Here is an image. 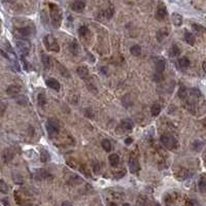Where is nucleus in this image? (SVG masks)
<instances>
[{"label":"nucleus","instance_id":"14","mask_svg":"<svg viewBox=\"0 0 206 206\" xmlns=\"http://www.w3.org/2000/svg\"><path fill=\"white\" fill-rule=\"evenodd\" d=\"M76 73L79 74L80 79H86V77L89 75V70H88V68L85 66H79V67H77Z\"/></svg>","mask_w":206,"mask_h":206},{"label":"nucleus","instance_id":"18","mask_svg":"<svg viewBox=\"0 0 206 206\" xmlns=\"http://www.w3.org/2000/svg\"><path fill=\"white\" fill-rule=\"evenodd\" d=\"M36 176H37V180H46L48 177H50V174L48 171H46L43 169H39L36 172Z\"/></svg>","mask_w":206,"mask_h":206},{"label":"nucleus","instance_id":"7","mask_svg":"<svg viewBox=\"0 0 206 206\" xmlns=\"http://www.w3.org/2000/svg\"><path fill=\"white\" fill-rule=\"evenodd\" d=\"M86 8V3L83 0H75L72 2L71 9L75 12H83Z\"/></svg>","mask_w":206,"mask_h":206},{"label":"nucleus","instance_id":"40","mask_svg":"<svg viewBox=\"0 0 206 206\" xmlns=\"http://www.w3.org/2000/svg\"><path fill=\"white\" fill-rule=\"evenodd\" d=\"M146 199L143 196H139L137 199L136 206H146Z\"/></svg>","mask_w":206,"mask_h":206},{"label":"nucleus","instance_id":"47","mask_svg":"<svg viewBox=\"0 0 206 206\" xmlns=\"http://www.w3.org/2000/svg\"><path fill=\"white\" fill-rule=\"evenodd\" d=\"M132 142H133V138L132 137H128V138L125 139V143H126L127 146H129V144H131Z\"/></svg>","mask_w":206,"mask_h":206},{"label":"nucleus","instance_id":"15","mask_svg":"<svg viewBox=\"0 0 206 206\" xmlns=\"http://www.w3.org/2000/svg\"><path fill=\"white\" fill-rule=\"evenodd\" d=\"M13 156H15V154H13V151L12 150H5L4 153L2 155L3 160H4V162H6V163L11 162L13 159Z\"/></svg>","mask_w":206,"mask_h":206},{"label":"nucleus","instance_id":"31","mask_svg":"<svg viewBox=\"0 0 206 206\" xmlns=\"http://www.w3.org/2000/svg\"><path fill=\"white\" fill-rule=\"evenodd\" d=\"M8 185H7V184L4 181V180H0V192L1 193H3V194H7L8 193Z\"/></svg>","mask_w":206,"mask_h":206},{"label":"nucleus","instance_id":"45","mask_svg":"<svg viewBox=\"0 0 206 206\" xmlns=\"http://www.w3.org/2000/svg\"><path fill=\"white\" fill-rule=\"evenodd\" d=\"M85 114H86V117H90V119H93V117H94V114L92 113V109L91 108H87L86 111H85Z\"/></svg>","mask_w":206,"mask_h":206},{"label":"nucleus","instance_id":"23","mask_svg":"<svg viewBox=\"0 0 206 206\" xmlns=\"http://www.w3.org/2000/svg\"><path fill=\"white\" fill-rule=\"evenodd\" d=\"M40 160H41V162H43V163H46V162H49L50 160V156L48 151H46V150L40 151Z\"/></svg>","mask_w":206,"mask_h":206},{"label":"nucleus","instance_id":"30","mask_svg":"<svg viewBox=\"0 0 206 206\" xmlns=\"http://www.w3.org/2000/svg\"><path fill=\"white\" fill-rule=\"evenodd\" d=\"M48 124L50 125V126L56 128V129H60V123L56 117H50L48 121Z\"/></svg>","mask_w":206,"mask_h":206},{"label":"nucleus","instance_id":"33","mask_svg":"<svg viewBox=\"0 0 206 206\" xmlns=\"http://www.w3.org/2000/svg\"><path fill=\"white\" fill-rule=\"evenodd\" d=\"M167 35H168V33L166 30H159V31L157 32V39L159 40V41H162V40H163Z\"/></svg>","mask_w":206,"mask_h":206},{"label":"nucleus","instance_id":"10","mask_svg":"<svg viewBox=\"0 0 206 206\" xmlns=\"http://www.w3.org/2000/svg\"><path fill=\"white\" fill-rule=\"evenodd\" d=\"M21 92V87L18 85H11L7 89H6V94L9 96H17L19 95V93Z\"/></svg>","mask_w":206,"mask_h":206},{"label":"nucleus","instance_id":"36","mask_svg":"<svg viewBox=\"0 0 206 206\" xmlns=\"http://www.w3.org/2000/svg\"><path fill=\"white\" fill-rule=\"evenodd\" d=\"M101 144H102V147L104 148V151H110V150H111V143H110V141H109V140L104 139V140H102V142H101Z\"/></svg>","mask_w":206,"mask_h":206},{"label":"nucleus","instance_id":"51","mask_svg":"<svg viewBox=\"0 0 206 206\" xmlns=\"http://www.w3.org/2000/svg\"><path fill=\"white\" fill-rule=\"evenodd\" d=\"M123 206H131V205H130V204H128V203H124Z\"/></svg>","mask_w":206,"mask_h":206},{"label":"nucleus","instance_id":"49","mask_svg":"<svg viewBox=\"0 0 206 206\" xmlns=\"http://www.w3.org/2000/svg\"><path fill=\"white\" fill-rule=\"evenodd\" d=\"M203 70H204V72L206 73V62L203 63Z\"/></svg>","mask_w":206,"mask_h":206},{"label":"nucleus","instance_id":"1","mask_svg":"<svg viewBox=\"0 0 206 206\" xmlns=\"http://www.w3.org/2000/svg\"><path fill=\"white\" fill-rule=\"evenodd\" d=\"M49 7H50V16L52 25L54 28H59L61 24H62V19H63L62 11L55 3H50Z\"/></svg>","mask_w":206,"mask_h":206},{"label":"nucleus","instance_id":"8","mask_svg":"<svg viewBox=\"0 0 206 206\" xmlns=\"http://www.w3.org/2000/svg\"><path fill=\"white\" fill-rule=\"evenodd\" d=\"M129 169L131 171V173H137V172L140 170V164H139V162H138L137 159H135L133 157L130 158Z\"/></svg>","mask_w":206,"mask_h":206},{"label":"nucleus","instance_id":"38","mask_svg":"<svg viewBox=\"0 0 206 206\" xmlns=\"http://www.w3.org/2000/svg\"><path fill=\"white\" fill-rule=\"evenodd\" d=\"M178 96H180L181 99H185V98H187V96H188V90H187V88L181 87L180 90V92H178Z\"/></svg>","mask_w":206,"mask_h":206},{"label":"nucleus","instance_id":"4","mask_svg":"<svg viewBox=\"0 0 206 206\" xmlns=\"http://www.w3.org/2000/svg\"><path fill=\"white\" fill-rule=\"evenodd\" d=\"M34 33V27L32 25L24 26V27H19L16 29V34L17 36L21 37V38H26V37L30 36Z\"/></svg>","mask_w":206,"mask_h":206},{"label":"nucleus","instance_id":"52","mask_svg":"<svg viewBox=\"0 0 206 206\" xmlns=\"http://www.w3.org/2000/svg\"><path fill=\"white\" fill-rule=\"evenodd\" d=\"M154 206H161V205H160V204H159V203H157V204H155Z\"/></svg>","mask_w":206,"mask_h":206},{"label":"nucleus","instance_id":"17","mask_svg":"<svg viewBox=\"0 0 206 206\" xmlns=\"http://www.w3.org/2000/svg\"><path fill=\"white\" fill-rule=\"evenodd\" d=\"M165 67H166V63L163 59L159 60L156 62V71L157 73H162L165 70Z\"/></svg>","mask_w":206,"mask_h":206},{"label":"nucleus","instance_id":"13","mask_svg":"<svg viewBox=\"0 0 206 206\" xmlns=\"http://www.w3.org/2000/svg\"><path fill=\"white\" fill-rule=\"evenodd\" d=\"M184 40H185V42L189 43L190 46H194L196 41L195 35L193 33H191L190 31H184Z\"/></svg>","mask_w":206,"mask_h":206},{"label":"nucleus","instance_id":"35","mask_svg":"<svg viewBox=\"0 0 206 206\" xmlns=\"http://www.w3.org/2000/svg\"><path fill=\"white\" fill-rule=\"evenodd\" d=\"M189 176H190V173H189V171L185 169H181L180 172L177 175V177L180 178V180H185V178H188Z\"/></svg>","mask_w":206,"mask_h":206},{"label":"nucleus","instance_id":"25","mask_svg":"<svg viewBox=\"0 0 206 206\" xmlns=\"http://www.w3.org/2000/svg\"><path fill=\"white\" fill-rule=\"evenodd\" d=\"M190 60H189L187 57H182L180 60H178V65H180L181 68H188L190 66Z\"/></svg>","mask_w":206,"mask_h":206},{"label":"nucleus","instance_id":"48","mask_svg":"<svg viewBox=\"0 0 206 206\" xmlns=\"http://www.w3.org/2000/svg\"><path fill=\"white\" fill-rule=\"evenodd\" d=\"M61 206H73V205H72L71 202H69V201H64Z\"/></svg>","mask_w":206,"mask_h":206},{"label":"nucleus","instance_id":"29","mask_svg":"<svg viewBox=\"0 0 206 206\" xmlns=\"http://www.w3.org/2000/svg\"><path fill=\"white\" fill-rule=\"evenodd\" d=\"M37 103L40 106H45L46 104V97L43 93L38 94V96H37Z\"/></svg>","mask_w":206,"mask_h":206},{"label":"nucleus","instance_id":"16","mask_svg":"<svg viewBox=\"0 0 206 206\" xmlns=\"http://www.w3.org/2000/svg\"><path fill=\"white\" fill-rule=\"evenodd\" d=\"M172 22L175 26H181L182 24V17L177 12H174L172 13Z\"/></svg>","mask_w":206,"mask_h":206},{"label":"nucleus","instance_id":"46","mask_svg":"<svg viewBox=\"0 0 206 206\" xmlns=\"http://www.w3.org/2000/svg\"><path fill=\"white\" fill-rule=\"evenodd\" d=\"M94 172L95 173H99L100 172V169H101V167H100V165H99V163L98 162H96V164H95V162H94Z\"/></svg>","mask_w":206,"mask_h":206},{"label":"nucleus","instance_id":"11","mask_svg":"<svg viewBox=\"0 0 206 206\" xmlns=\"http://www.w3.org/2000/svg\"><path fill=\"white\" fill-rule=\"evenodd\" d=\"M69 50L72 55H77L80 50V46L79 45V42L76 41L75 39H73L72 41H70L69 43Z\"/></svg>","mask_w":206,"mask_h":206},{"label":"nucleus","instance_id":"42","mask_svg":"<svg viewBox=\"0 0 206 206\" xmlns=\"http://www.w3.org/2000/svg\"><path fill=\"white\" fill-rule=\"evenodd\" d=\"M87 87H88V89H89L93 94H97L98 90H97L96 87H94V85H92V84H89V85H87Z\"/></svg>","mask_w":206,"mask_h":206},{"label":"nucleus","instance_id":"12","mask_svg":"<svg viewBox=\"0 0 206 206\" xmlns=\"http://www.w3.org/2000/svg\"><path fill=\"white\" fill-rule=\"evenodd\" d=\"M46 85H48V87L49 88H50V89H53V90H55V91H59L60 90V83L58 82L57 79H46Z\"/></svg>","mask_w":206,"mask_h":206},{"label":"nucleus","instance_id":"37","mask_svg":"<svg viewBox=\"0 0 206 206\" xmlns=\"http://www.w3.org/2000/svg\"><path fill=\"white\" fill-rule=\"evenodd\" d=\"M17 102H18L20 105L26 106L27 104H28V99H27V97H25V96H20L18 99H17Z\"/></svg>","mask_w":206,"mask_h":206},{"label":"nucleus","instance_id":"44","mask_svg":"<svg viewBox=\"0 0 206 206\" xmlns=\"http://www.w3.org/2000/svg\"><path fill=\"white\" fill-rule=\"evenodd\" d=\"M5 109H6V104L0 101V116H2L5 113Z\"/></svg>","mask_w":206,"mask_h":206},{"label":"nucleus","instance_id":"3","mask_svg":"<svg viewBox=\"0 0 206 206\" xmlns=\"http://www.w3.org/2000/svg\"><path fill=\"white\" fill-rule=\"evenodd\" d=\"M43 42H45V46H46V50H50V52L58 53L60 50L59 43H58V41H57V39L52 34L46 35L45 38H43Z\"/></svg>","mask_w":206,"mask_h":206},{"label":"nucleus","instance_id":"34","mask_svg":"<svg viewBox=\"0 0 206 206\" xmlns=\"http://www.w3.org/2000/svg\"><path fill=\"white\" fill-rule=\"evenodd\" d=\"M198 188H199V190H200V192H202V193H205L206 192V180H204V178H201V180H199Z\"/></svg>","mask_w":206,"mask_h":206},{"label":"nucleus","instance_id":"22","mask_svg":"<svg viewBox=\"0 0 206 206\" xmlns=\"http://www.w3.org/2000/svg\"><path fill=\"white\" fill-rule=\"evenodd\" d=\"M180 54V50L176 45L171 46V48L169 49V56L170 57H177Z\"/></svg>","mask_w":206,"mask_h":206},{"label":"nucleus","instance_id":"6","mask_svg":"<svg viewBox=\"0 0 206 206\" xmlns=\"http://www.w3.org/2000/svg\"><path fill=\"white\" fill-rule=\"evenodd\" d=\"M167 15H168V12H167L166 6H165L164 3L160 2V3L158 4V7H157L156 18L159 20V21H161V20H164L165 18H166Z\"/></svg>","mask_w":206,"mask_h":206},{"label":"nucleus","instance_id":"28","mask_svg":"<svg viewBox=\"0 0 206 206\" xmlns=\"http://www.w3.org/2000/svg\"><path fill=\"white\" fill-rule=\"evenodd\" d=\"M46 131H48V133H49V135L50 137L57 136L58 133H59V129H56V128L50 126L49 124H46Z\"/></svg>","mask_w":206,"mask_h":206},{"label":"nucleus","instance_id":"2","mask_svg":"<svg viewBox=\"0 0 206 206\" xmlns=\"http://www.w3.org/2000/svg\"><path fill=\"white\" fill-rule=\"evenodd\" d=\"M160 140H161L162 144L170 151L175 150V148H176L177 146H178V142H177L176 138H175L174 136H172L171 134H163L161 136Z\"/></svg>","mask_w":206,"mask_h":206},{"label":"nucleus","instance_id":"19","mask_svg":"<svg viewBox=\"0 0 206 206\" xmlns=\"http://www.w3.org/2000/svg\"><path fill=\"white\" fill-rule=\"evenodd\" d=\"M56 64H57V67H58V70H59L60 73L62 74L63 76H65V77H70L69 71L66 69V67H65V66L62 65V64L59 63V62H57Z\"/></svg>","mask_w":206,"mask_h":206},{"label":"nucleus","instance_id":"9","mask_svg":"<svg viewBox=\"0 0 206 206\" xmlns=\"http://www.w3.org/2000/svg\"><path fill=\"white\" fill-rule=\"evenodd\" d=\"M133 126H134L133 121L130 120V119H125V120L122 121L121 124H120V128L123 131H129V130L132 129Z\"/></svg>","mask_w":206,"mask_h":206},{"label":"nucleus","instance_id":"41","mask_svg":"<svg viewBox=\"0 0 206 206\" xmlns=\"http://www.w3.org/2000/svg\"><path fill=\"white\" fill-rule=\"evenodd\" d=\"M193 30L197 33V34H201L202 32L204 31V28L202 27L201 25H198V24H193Z\"/></svg>","mask_w":206,"mask_h":206},{"label":"nucleus","instance_id":"39","mask_svg":"<svg viewBox=\"0 0 206 206\" xmlns=\"http://www.w3.org/2000/svg\"><path fill=\"white\" fill-rule=\"evenodd\" d=\"M88 33H89V28H88L87 26L79 27V34L80 36H86Z\"/></svg>","mask_w":206,"mask_h":206},{"label":"nucleus","instance_id":"26","mask_svg":"<svg viewBox=\"0 0 206 206\" xmlns=\"http://www.w3.org/2000/svg\"><path fill=\"white\" fill-rule=\"evenodd\" d=\"M161 105L160 104H154L153 106H151V116H154V117H157V116H159L160 114V113H161Z\"/></svg>","mask_w":206,"mask_h":206},{"label":"nucleus","instance_id":"24","mask_svg":"<svg viewBox=\"0 0 206 206\" xmlns=\"http://www.w3.org/2000/svg\"><path fill=\"white\" fill-rule=\"evenodd\" d=\"M68 182H69V184H80V182H83V180L79 176V175L71 174Z\"/></svg>","mask_w":206,"mask_h":206},{"label":"nucleus","instance_id":"5","mask_svg":"<svg viewBox=\"0 0 206 206\" xmlns=\"http://www.w3.org/2000/svg\"><path fill=\"white\" fill-rule=\"evenodd\" d=\"M17 46H18L19 50L22 53L23 56L27 55V54L29 53L30 49H31V45H30V42L25 38H21V39L17 40Z\"/></svg>","mask_w":206,"mask_h":206},{"label":"nucleus","instance_id":"20","mask_svg":"<svg viewBox=\"0 0 206 206\" xmlns=\"http://www.w3.org/2000/svg\"><path fill=\"white\" fill-rule=\"evenodd\" d=\"M41 62H42V65L45 68L49 69L50 67V56L46 55V54H42L41 55Z\"/></svg>","mask_w":206,"mask_h":206},{"label":"nucleus","instance_id":"21","mask_svg":"<svg viewBox=\"0 0 206 206\" xmlns=\"http://www.w3.org/2000/svg\"><path fill=\"white\" fill-rule=\"evenodd\" d=\"M108 160H109L110 165L113 167L117 166V165L120 163V157L117 156V154H111L110 156H109V158H108Z\"/></svg>","mask_w":206,"mask_h":206},{"label":"nucleus","instance_id":"50","mask_svg":"<svg viewBox=\"0 0 206 206\" xmlns=\"http://www.w3.org/2000/svg\"><path fill=\"white\" fill-rule=\"evenodd\" d=\"M108 206H119V205H117V204H116V203H110V204H109Z\"/></svg>","mask_w":206,"mask_h":206},{"label":"nucleus","instance_id":"32","mask_svg":"<svg viewBox=\"0 0 206 206\" xmlns=\"http://www.w3.org/2000/svg\"><path fill=\"white\" fill-rule=\"evenodd\" d=\"M113 13H114V11H113V7H108V8H106L105 11L103 12V17L105 19H107V20H109L111 17L113 16Z\"/></svg>","mask_w":206,"mask_h":206},{"label":"nucleus","instance_id":"27","mask_svg":"<svg viewBox=\"0 0 206 206\" xmlns=\"http://www.w3.org/2000/svg\"><path fill=\"white\" fill-rule=\"evenodd\" d=\"M130 52H131V54H132V55L135 56V57L140 56V54H141V48H140V46H138V45L132 46H131V49H130Z\"/></svg>","mask_w":206,"mask_h":206},{"label":"nucleus","instance_id":"43","mask_svg":"<svg viewBox=\"0 0 206 206\" xmlns=\"http://www.w3.org/2000/svg\"><path fill=\"white\" fill-rule=\"evenodd\" d=\"M163 79V76H162V73H156L154 75V80L156 83H159V82H161V80Z\"/></svg>","mask_w":206,"mask_h":206}]
</instances>
